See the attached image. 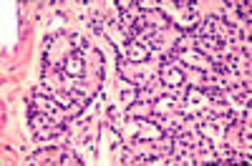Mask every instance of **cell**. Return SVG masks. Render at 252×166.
Here are the masks:
<instances>
[{
    "label": "cell",
    "instance_id": "6da1fadb",
    "mask_svg": "<svg viewBox=\"0 0 252 166\" xmlns=\"http://www.w3.org/2000/svg\"><path fill=\"white\" fill-rule=\"evenodd\" d=\"M164 63H166V60H164ZM161 78L169 83V86H182V83H184V73H182V68H174V66H169V63L164 66Z\"/></svg>",
    "mask_w": 252,
    "mask_h": 166
},
{
    "label": "cell",
    "instance_id": "7a4b0ae2",
    "mask_svg": "<svg viewBox=\"0 0 252 166\" xmlns=\"http://www.w3.org/2000/svg\"><path fill=\"white\" fill-rule=\"evenodd\" d=\"M83 71H86V66H83V60H81L78 55L68 58V60H66V66H63V73H66V76H73V78L83 76Z\"/></svg>",
    "mask_w": 252,
    "mask_h": 166
},
{
    "label": "cell",
    "instance_id": "3957f363",
    "mask_svg": "<svg viewBox=\"0 0 252 166\" xmlns=\"http://www.w3.org/2000/svg\"><path fill=\"white\" fill-rule=\"evenodd\" d=\"M56 101H58V106H63V109H71L73 106V96L71 93H58Z\"/></svg>",
    "mask_w": 252,
    "mask_h": 166
}]
</instances>
